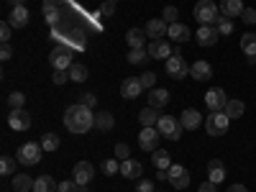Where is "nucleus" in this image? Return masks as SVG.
I'll list each match as a JSON object with an SVG mask.
<instances>
[{
	"label": "nucleus",
	"instance_id": "f257e3e1",
	"mask_svg": "<svg viewBox=\"0 0 256 192\" xmlns=\"http://www.w3.org/2000/svg\"><path fill=\"white\" fill-rule=\"evenodd\" d=\"M64 126H67V131H72V134H88L95 126L92 108H88V105H82V102L70 105V108L64 110Z\"/></svg>",
	"mask_w": 256,
	"mask_h": 192
},
{
	"label": "nucleus",
	"instance_id": "f03ea898",
	"mask_svg": "<svg viewBox=\"0 0 256 192\" xmlns=\"http://www.w3.org/2000/svg\"><path fill=\"white\" fill-rule=\"evenodd\" d=\"M164 70H166V77H172V80H182V77H187V74H190V64L184 62V56L180 54V49H174V52H172V56L166 59Z\"/></svg>",
	"mask_w": 256,
	"mask_h": 192
},
{
	"label": "nucleus",
	"instance_id": "7ed1b4c3",
	"mask_svg": "<svg viewBox=\"0 0 256 192\" xmlns=\"http://www.w3.org/2000/svg\"><path fill=\"white\" fill-rule=\"evenodd\" d=\"M228 126H230V118L223 113V110H216V113H210L208 118H205V131L210 134V136H226L228 134Z\"/></svg>",
	"mask_w": 256,
	"mask_h": 192
},
{
	"label": "nucleus",
	"instance_id": "20e7f679",
	"mask_svg": "<svg viewBox=\"0 0 256 192\" xmlns=\"http://www.w3.org/2000/svg\"><path fill=\"white\" fill-rule=\"evenodd\" d=\"M41 152H44V146H41V144H36V141H26V144H20L16 159H18L20 164H26V166H34V164L41 162Z\"/></svg>",
	"mask_w": 256,
	"mask_h": 192
},
{
	"label": "nucleus",
	"instance_id": "39448f33",
	"mask_svg": "<svg viewBox=\"0 0 256 192\" xmlns=\"http://www.w3.org/2000/svg\"><path fill=\"white\" fill-rule=\"evenodd\" d=\"M218 6L212 3V0H200V3L195 6V18L200 26H212L218 20Z\"/></svg>",
	"mask_w": 256,
	"mask_h": 192
},
{
	"label": "nucleus",
	"instance_id": "423d86ee",
	"mask_svg": "<svg viewBox=\"0 0 256 192\" xmlns=\"http://www.w3.org/2000/svg\"><path fill=\"white\" fill-rule=\"evenodd\" d=\"M156 128H159V134H162L164 138H169V141H180V138H182V126H180V120L172 118V116H162L159 123H156Z\"/></svg>",
	"mask_w": 256,
	"mask_h": 192
},
{
	"label": "nucleus",
	"instance_id": "0eeeda50",
	"mask_svg": "<svg viewBox=\"0 0 256 192\" xmlns=\"http://www.w3.org/2000/svg\"><path fill=\"white\" fill-rule=\"evenodd\" d=\"M49 62H52L54 70H70L72 64H74L72 62V49L70 46H62V44L54 46V52L49 54Z\"/></svg>",
	"mask_w": 256,
	"mask_h": 192
},
{
	"label": "nucleus",
	"instance_id": "6e6552de",
	"mask_svg": "<svg viewBox=\"0 0 256 192\" xmlns=\"http://www.w3.org/2000/svg\"><path fill=\"white\" fill-rule=\"evenodd\" d=\"M159 128L152 126V128H141L138 134V148H144V152H156L159 148Z\"/></svg>",
	"mask_w": 256,
	"mask_h": 192
},
{
	"label": "nucleus",
	"instance_id": "1a4fd4ad",
	"mask_svg": "<svg viewBox=\"0 0 256 192\" xmlns=\"http://www.w3.org/2000/svg\"><path fill=\"white\" fill-rule=\"evenodd\" d=\"M166 172H169V182H172L174 190H187L190 187V172L182 164H172Z\"/></svg>",
	"mask_w": 256,
	"mask_h": 192
},
{
	"label": "nucleus",
	"instance_id": "9d476101",
	"mask_svg": "<svg viewBox=\"0 0 256 192\" xmlns=\"http://www.w3.org/2000/svg\"><path fill=\"white\" fill-rule=\"evenodd\" d=\"M92 177H95V166H92L90 162H77V164H74L72 180H74L77 184H90Z\"/></svg>",
	"mask_w": 256,
	"mask_h": 192
},
{
	"label": "nucleus",
	"instance_id": "9b49d317",
	"mask_svg": "<svg viewBox=\"0 0 256 192\" xmlns=\"http://www.w3.org/2000/svg\"><path fill=\"white\" fill-rule=\"evenodd\" d=\"M226 102H228V95H226L220 88H210V90L205 92V105L210 108V113L223 110V108H226Z\"/></svg>",
	"mask_w": 256,
	"mask_h": 192
},
{
	"label": "nucleus",
	"instance_id": "f8f14e48",
	"mask_svg": "<svg viewBox=\"0 0 256 192\" xmlns=\"http://www.w3.org/2000/svg\"><path fill=\"white\" fill-rule=\"evenodd\" d=\"M8 126L13 128V131H28V128H31V113L24 110V108L10 110V116H8Z\"/></svg>",
	"mask_w": 256,
	"mask_h": 192
},
{
	"label": "nucleus",
	"instance_id": "ddd939ff",
	"mask_svg": "<svg viewBox=\"0 0 256 192\" xmlns=\"http://www.w3.org/2000/svg\"><path fill=\"white\" fill-rule=\"evenodd\" d=\"M141 92H144V84H141L138 77H126V80L120 82V95H123L126 100H134V98H138Z\"/></svg>",
	"mask_w": 256,
	"mask_h": 192
},
{
	"label": "nucleus",
	"instance_id": "4468645a",
	"mask_svg": "<svg viewBox=\"0 0 256 192\" xmlns=\"http://www.w3.org/2000/svg\"><path fill=\"white\" fill-rule=\"evenodd\" d=\"M195 38H198L200 46H216L218 38H220V34H218L216 26H200L198 34H195Z\"/></svg>",
	"mask_w": 256,
	"mask_h": 192
},
{
	"label": "nucleus",
	"instance_id": "2eb2a0df",
	"mask_svg": "<svg viewBox=\"0 0 256 192\" xmlns=\"http://www.w3.org/2000/svg\"><path fill=\"white\" fill-rule=\"evenodd\" d=\"M146 36L148 38H154V41H159L162 36H166L169 34V24H166V20L164 18H152V20H148V24H146Z\"/></svg>",
	"mask_w": 256,
	"mask_h": 192
},
{
	"label": "nucleus",
	"instance_id": "dca6fc26",
	"mask_svg": "<svg viewBox=\"0 0 256 192\" xmlns=\"http://www.w3.org/2000/svg\"><path fill=\"white\" fill-rule=\"evenodd\" d=\"M190 77H195L198 82H208V80L212 77V67H210V62H205V59L192 62V64H190Z\"/></svg>",
	"mask_w": 256,
	"mask_h": 192
},
{
	"label": "nucleus",
	"instance_id": "f3484780",
	"mask_svg": "<svg viewBox=\"0 0 256 192\" xmlns=\"http://www.w3.org/2000/svg\"><path fill=\"white\" fill-rule=\"evenodd\" d=\"M146 52H148V56H152V59H169L174 49L169 46L164 38H159V41H152V44L146 46Z\"/></svg>",
	"mask_w": 256,
	"mask_h": 192
},
{
	"label": "nucleus",
	"instance_id": "a211bd4d",
	"mask_svg": "<svg viewBox=\"0 0 256 192\" xmlns=\"http://www.w3.org/2000/svg\"><path fill=\"white\" fill-rule=\"evenodd\" d=\"M28 18H31L28 8H26V6H18V8H13V10H10L8 24H10L13 28H26V26H28Z\"/></svg>",
	"mask_w": 256,
	"mask_h": 192
},
{
	"label": "nucleus",
	"instance_id": "6ab92c4d",
	"mask_svg": "<svg viewBox=\"0 0 256 192\" xmlns=\"http://www.w3.org/2000/svg\"><path fill=\"white\" fill-rule=\"evenodd\" d=\"M120 174H123L126 180H141L144 166H141V162H136V159H126V162H120Z\"/></svg>",
	"mask_w": 256,
	"mask_h": 192
},
{
	"label": "nucleus",
	"instance_id": "aec40b11",
	"mask_svg": "<svg viewBox=\"0 0 256 192\" xmlns=\"http://www.w3.org/2000/svg\"><path fill=\"white\" fill-rule=\"evenodd\" d=\"M200 120H202V116L198 110H192V108L182 110V116H180V126L187 128V131H195V128L200 126Z\"/></svg>",
	"mask_w": 256,
	"mask_h": 192
},
{
	"label": "nucleus",
	"instance_id": "412c9836",
	"mask_svg": "<svg viewBox=\"0 0 256 192\" xmlns=\"http://www.w3.org/2000/svg\"><path fill=\"white\" fill-rule=\"evenodd\" d=\"M208 180L216 182V184H220V182L226 180V166H223L220 159H212V162L208 164Z\"/></svg>",
	"mask_w": 256,
	"mask_h": 192
},
{
	"label": "nucleus",
	"instance_id": "4be33fe9",
	"mask_svg": "<svg viewBox=\"0 0 256 192\" xmlns=\"http://www.w3.org/2000/svg\"><path fill=\"white\" fill-rule=\"evenodd\" d=\"M220 13L226 18H238L244 13V3L241 0H220Z\"/></svg>",
	"mask_w": 256,
	"mask_h": 192
},
{
	"label": "nucleus",
	"instance_id": "5701e85b",
	"mask_svg": "<svg viewBox=\"0 0 256 192\" xmlns=\"http://www.w3.org/2000/svg\"><path fill=\"white\" fill-rule=\"evenodd\" d=\"M172 41H177V44H184L187 38H192V31L184 26V24H172L169 26V34H166Z\"/></svg>",
	"mask_w": 256,
	"mask_h": 192
},
{
	"label": "nucleus",
	"instance_id": "b1692460",
	"mask_svg": "<svg viewBox=\"0 0 256 192\" xmlns=\"http://www.w3.org/2000/svg\"><path fill=\"white\" fill-rule=\"evenodd\" d=\"M169 102V92L164 90V88H154V90H148V105L152 108H164V105Z\"/></svg>",
	"mask_w": 256,
	"mask_h": 192
},
{
	"label": "nucleus",
	"instance_id": "393cba45",
	"mask_svg": "<svg viewBox=\"0 0 256 192\" xmlns=\"http://www.w3.org/2000/svg\"><path fill=\"white\" fill-rule=\"evenodd\" d=\"M126 41H128V46H131V49H144V46H146V31H141V28H128Z\"/></svg>",
	"mask_w": 256,
	"mask_h": 192
},
{
	"label": "nucleus",
	"instance_id": "a878e982",
	"mask_svg": "<svg viewBox=\"0 0 256 192\" xmlns=\"http://www.w3.org/2000/svg\"><path fill=\"white\" fill-rule=\"evenodd\" d=\"M159 110L156 108H152V105H148V108H144L141 113H138V123L144 126V128H152V126H156L159 123Z\"/></svg>",
	"mask_w": 256,
	"mask_h": 192
},
{
	"label": "nucleus",
	"instance_id": "bb28decb",
	"mask_svg": "<svg viewBox=\"0 0 256 192\" xmlns=\"http://www.w3.org/2000/svg\"><path fill=\"white\" fill-rule=\"evenodd\" d=\"M223 113H226L230 120H236V118H241V116L246 113V105H244L241 100H230V98H228V102H226Z\"/></svg>",
	"mask_w": 256,
	"mask_h": 192
},
{
	"label": "nucleus",
	"instance_id": "cd10ccee",
	"mask_svg": "<svg viewBox=\"0 0 256 192\" xmlns=\"http://www.w3.org/2000/svg\"><path fill=\"white\" fill-rule=\"evenodd\" d=\"M34 177L28 174H13V190L16 192H34Z\"/></svg>",
	"mask_w": 256,
	"mask_h": 192
},
{
	"label": "nucleus",
	"instance_id": "c85d7f7f",
	"mask_svg": "<svg viewBox=\"0 0 256 192\" xmlns=\"http://www.w3.org/2000/svg\"><path fill=\"white\" fill-rule=\"evenodd\" d=\"M152 162L156 169H169L172 166V156H169L166 148H156V152H152Z\"/></svg>",
	"mask_w": 256,
	"mask_h": 192
},
{
	"label": "nucleus",
	"instance_id": "c756f323",
	"mask_svg": "<svg viewBox=\"0 0 256 192\" xmlns=\"http://www.w3.org/2000/svg\"><path fill=\"white\" fill-rule=\"evenodd\" d=\"M56 180H52L49 174H44V177H38L36 182H34V192H56Z\"/></svg>",
	"mask_w": 256,
	"mask_h": 192
},
{
	"label": "nucleus",
	"instance_id": "7c9ffc66",
	"mask_svg": "<svg viewBox=\"0 0 256 192\" xmlns=\"http://www.w3.org/2000/svg\"><path fill=\"white\" fill-rule=\"evenodd\" d=\"M241 52L246 56H256V34H244L241 36Z\"/></svg>",
	"mask_w": 256,
	"mask_h": 192
},
{
	"label": "nucleus",
	"instance_id": "2f4dec72",
	"mask_svg": "<svg viewBox=\"0 0 256 192\" xmlns=\"http://www.w3.org/2000/svg\"><path fill=\"white\" fill-rule=\"evenodd\" d=\"M113 123H116V120H113V116H110V113H105V110L95 116V126H98V131H110Z\"/></svg>",
	"mask_w": 256,
	"mask_h": 192
},
{
	"label": "nucleus",
	"instance_id": "473e14b6",
	"mask_svg": "<svg viewBox=\"0 0 256 192\" xmlns=\"http://www.w3.org/2000/svg\"><path fill=\"white\" fill-rule=\"evenodd\" d=\"M70 80L72 82H84V80H88V67H84V64H72V67H70Z\"/></svg>",
	"mask_w": 256,
	"mask_h": 192
},
{
	"label": "nucleus",
	"instance_id": "72a5a7b5",
	"mask_svg": "<svg viewBox=\"0 0 256 192\" xmlns=\"http://www.w3.org/2000/svg\"><path fill=\"white\" fill-rule=\"evenodd\" d=\"M218 28V34H223V36H228V34H233V18H226V16H218V20L212 24Z\"/></svg>",
	"mask_w": 256,
	"mask_h": 192
},
{
	"label": "nucleus",
	"instance_id": "f704fd0d",
	"mask_svg": "<svg viewBox=\"0 0 256 192\" xmlns=\"http://www.w3.org/2000/svg\"><path fill=\"white\" fill-rule=\"evenodd\" d=\"M16 162L18 159H10V156L0 159V174H3V177H13L16 174Z\"/></svg>",
	"mask_w": 256,
	"mask_h": 192
},
{
	"label": "nucleus",
	"instance_id": "c9c22d12",
	"mask_svg": "<svg viewBox=\"0 0 256 192\" xmlns=\"http://www.w3.org/2000/svg\"><path fill=\"white\" fill-rule=\"evenodd\" d=\"M41 146H44V152H56L59 148V136L56 134H44L41 136Z\"/></svg>",
	"mask_w": 256,
	"mask_h": 192
},
{
	"label": "nucleus",
	"instance_id": "e433bc0d",
	"mask_svg": "<svg viewBox=\"0 0 256 192\" xmlns=\"http://www.w3.org/2000/svg\"><path fill=\"white\" fill-rule=\"evenodd\" d=\"M100 169H102V174L113 177V174H118V172H120V164H118V159H105V162L100 164Z\"/></svg>",
	"mask_w": 256,
	"mask_h": 192
},
{
	"label": "nucleus",
	"instance_id": "4c0bfd02",
	"mask_svg": "<svg viewBox=\"0 0 256 192\" xmlns=\"http://www.w3.org/2000/svg\"><path fill=\"white\" fill-rule=\"evenodd\" d=\"M146 59H152L146 49H131V52H128V62H131V64H144Z\"/></svg>",
	"mask_w": 256,
	"mask_h": 192
},
{
	"label": "nucleus",
	"instance_id": "58836bf2",
	"mask_svg": "<svg viewBox=\"0 0 256 192\" xmlns=\"http://www.w3.org/2000/svg\"><path fill=\"white\" fill-rule=\"evenodd\" d=\"M8 105H10L13 110L24 108V105H26V95H24V92H10V95H8Z\"/></svg>",
	"mask_w": 256,
	"mask_h": 192
},
{
	"label": "nucleus",
	"instance_id": "ea45409f",
	"mask_svg": "<svg viewBox=\"0 0 256 192\" xmlns=\"http://www.w3.org/2000/svg\"><path fill=\"white\" fill-rule=\"evenodd\" d=\"M162 18L166 20L169 26H172V24H180V20H177V18H180V10H177L174 6H166V8H164V13H162Z\"/></svg>",
	"mask_w": 256,
	"mask_h": 192
},
{
	"label": "nucleus",
	"instance_id": "a19ab883",
	"mask_svg": "<svg viewBox=\"0 0 256 192\" xmlns=\"http://www.w3.org/2000/svg\"><path fill=\"white\" fill-rule=\"evenodd\" d=\"M138 80H141V84H144V90H154V88H156V74H154V72H144Z\"/></svg>",
	"mask_w": 256,
	"mask_h": 192
},
{
	"label": "nucleus",
	"instance_id": "79ce46f5",
	"mask_svg": "<svg viewBox=\"0 0 256 192\" xmlns=\"http://www.w3.org/2000/svg\"><path fill=\"white\" fill-rule=\"evenodd\" d=\"M10 36H13V26L8 24V20H3V26H0V41H3V44H8Z\"/></svg>",
	"mask_w": 256,
	"mask_h": 192
},
{
	"label": "nucleus",
	"instance_id": "37998d69",
	"mask_svg": "<svg viewBox=\"0 0 256 192\" xmlns=\"http://www.w3.org/2000/svg\"><path fill=\"white\" fill-rule=\"evenodd\" d=\"M98 13H100V16H105V18L113 16V13H116V3H113V0H105V3L98 8Z\"/></svg>",
	"mask_w": 256,
	"mask_h": 192
},
{
	"label": "nucleus",
	"instance_id": "c03bdc74",
	"mask_svg": "<svg viewBox=\"0 0 256 192\" xmlns=\"http://www.w3.org/2000/svg\"><path fill=\"white\" fill-rule=\"evenodd\" d=\"M56 192H77V182L74 180H64L56 184Z\"/></svg>",
	"mask_w": 256,
	"mask_h": 192
},
{
	"label": "nucleus",
	"instance_id": "a18cd8bd",
	"mask_svg": "<svg viewBox=\"0 0 256 192\" xmlns=\"http://www.w3.org/2000/svg\"><path fill=\"white\" fill-rule=\"evenodd\" d=\"M128 156H131V148H128L126 144H116V159H120V162H126Z\"/></svg>",
	"mask_w": 256,
	"mask_h": 192
},
{
	"label": "nucleus",
	"instance_id": "49530a36",
	"mask_svg": "<svg viewBox=\"0 0 256 192\" xmlns=\"http://www.w3.org/2000/svg\"><path fill=\"white\" fill-rule=\"evenodd\" d=\"M241 20H244V24H248V26H254V24H256V10H254V8H244Z\"/></svg>",
	"mask_w": 256,
	"mask_h": 192
},
{
	"label": "nucleus",
	"instance_id": "de8ad7c7",
	"mask_svg": "<svg viewBox=\"0 0 256 192\" xmlns=\"http://www.w3.org/2000/svg\"><path fill=\"white\" fill-rule=\"evenodd\" d=\"M70 80V70H54V84H64Z\"/></svg>",
	"mask_w": 256,
	"mask_h": 192
},
{
	"label": "nucleus",
	"instance_id": "09e8293b",
	"mask_svg": "<svg viewBox=\"0 0 256 192\" xmlns=\"http://www.w3.org/2000/svg\"><path fill=\"white\" fill-rule=\"evenodd\" d=\"M136 192H156V190H154V182L152 180H138V190Z\"/></svg>",
	"mask_w": 256,
	"mask_h": 192
},
{
	"label": "nucleus",
	"instance_id": "8fccbe9b",
	"mask_svg": "<svg viewBox=\"0 0 256 192\" xmlns=\"http://www.w3.org/2000/svg\"><path fill=\"white\" fill-rule=\"evenodd\" d=\"M82 105H88V108H95V105H98V98H95L92 92H88V95H82Z\"/></svg>",
	"mask_w": 256,
	"mask_h": 192
},
{
	"label": "nucleus",
	"instance_id": "3c124183",
	"mask_svg": "<svg viewBox=\"0 0 256 192\" xmlns=\"http://www.w3.org/2000/svg\"><path fill=\"white\" fill-rule=\"evenodd\" d=\"M13 56V49H10V44H3V49H0V59L3 62H8Z\"/></svg>",
	"mask_w": 256,
	"mask_h": 192
},
{
	"label": "nucleus",
	"instance_id": "603ef678",
	"mask_svg": "<svg viewBox=\"0 0 256 192\" xmlns=\"http://www.w3.org/2000/svg\"><path fill=\"white\" fill-rule=\"evenodd\" d=\"M200 192H216V182H210V180L202 182V184H200Z\"/></svg>",
	"mask_w": 256,
	"mask_h": 192
},
{
	"label": "nucleus",
	"instance_id": "864d4df0",
	"mask_svg": "<svg viewBox=\"0 0 256 192\" xmlns=\"http://www.w3.org/2000/svg\"><path fill=\"white\" fill-rule=\"evenodd\" d=\"M46 20L54 26V24H59V10H52V13H46Z\"/></svg>",
	"mask_w": 256,
	"mask_h": 192
},
{
	"label": "nucleus",
	"instance_id": "5fc2aeb1",
	"mask_svg": "<svg viewBox=\"0 0 256 192\" xmlns=\"http://www.w3.org/2000/svg\"><path fill=\"white\" fill-rule=\"evenodd\" d=\"M226 192H248V190H246L244 184H230V187H228Z\"/></svg>",
	"mask_w": 256,
	"mask_h": 192
},
{
	"label": "nucleus",
	"instance_id": "6e6d98bb",
	"mask_svg": "<svg viewBox=\"0 0 256 192\" xmlns=\"http://www.w3.org/2000/svg\"><path fill=\"white\" fill-rule=\"evenodd\" d=\"M6 3H8L10 8H18V6H24V3H26V0H6Z\"/></svg>",
	"mask_w": 256,
	"mask_h": 192
},
{
	"label": "nucleus",
	"instance_id": "4d7b16f0",
	"mask_svg": "<svg viewBox=\"0 0 256 192\" xmlns=\"http://www.w3.org/2000/svg\"><path fill=\"white\" fill-rule=\"evenodd\" d=\"M49 3H54V6L59 8V6H64V3H67V0H49Z\"/></svg>",
	"mask_w": 256,
	"mask_h": 192
},
{
	"label": "nucleus",
	"instance_id": "13d9d810",
	"mask_svg": "<svg viewBox=\"0 0 256 192\" xmlns=\"http://www.w3.org/2000/svg\"><path fill=\"white\" fill-rule=\"evenodd\" d=\"M77 192H90V190H88V184H77Z\"/></svg>",
	"mask_w": 256,
	"mask_h": 192
},
{
	"label": "nucleus",
	"instance_id": "bf43d9fd",
	"mask_svg": "<svg viewBox=\"0 0 256 192\" xmlns=\"http://www.w3.org/2000/svg\"><path fill=\"white\" fill-rule=\"evenodd\" d=\"M113 3H116V0H113Z\"/></svg>",
	"mask_w": 256,
	"mask_h": 192
}]
</instances>
